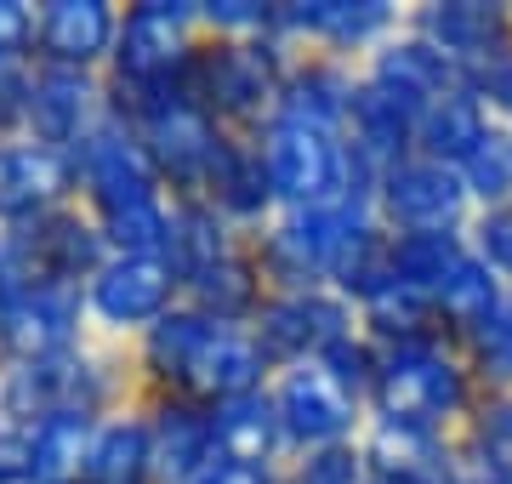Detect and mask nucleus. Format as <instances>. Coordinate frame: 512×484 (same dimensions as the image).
Instances as JSON below:
<instances>
[{
	"mask_svg": "<svg viewBox=\"0 0 512 484\" xmlns=\"http://www.w3.org/2000/svg\"><path fill=\"white\" fill-rule=\"evenodd\" d=\"M382 234L376 194H348L336 205H308V211H274V223L251 234V262L268 291H313L336 285L353 245Z\"/></svg>",
	"mask_w": 512,
	"mask_h": 484,
	"instance_id": "f257e3e1",
	"label": "nucleus"
},
{
	"mask_svg": "<svg viewBox=\"0 0 512 484\" xmlns=\"http://www.w3.org/2000/svg\"><path fill=\"white\" fill-rule=\"evenodd\" d=\"M478 393L484 388H478L461 342L433 336V342H410V348H382L370 410L416 422V428H433V433H461V422L478 405Z\"/></svg>",
	"mask_w": 512,
	"mask_h": 484,
	"instance_id": "f03ea898",
	"label": "nucleus"
},
{
	"mask_svg": "<svg viewBox=\"0 0 512 484\" xmlns=\"http://www.w3.org/2000/svg\"><path fill=\"white\" fill-rule=\"evenodd\" d=\"M296 57L268 40H205L188 75H194V103H200L217 126H234V137H256L279 114L285 75Z\"/></svg>",
	"mask_w": 512,
	"mask_h": 484,
	"instance_id": "7ed1b4c3",
	"label": "nucleus"
},
{
	"mask_svg": "<svg viewBox=\"0 0 512 484\" xmlns=\"http://www.w3.org/2000/svg\"><path fill=\"white\" fill-rule=\"evenodd\" d=\"M256 149H262L279 211H308V205L348 200V194H370L359 166H353L348 131L302 126V120H268L256 131Z\"/></svg>",
	"mask_w": 512,
	"mask_h": 484,
	"instance_id": "20e7f679",
	"label": "nucleus"
},
{
	"mask_svg": "<svg viewBox=\"0 0 512 484\" xmlns=\"http://www.w3.org/2000/svg\"><path fill=\"white\" fill-rule=\"evenodd\" d=\"M410 6L399 0H291L279 6L274 35L291 57H336L365 69V57H376L387 40L404 29Z\"/></svg>",
	"mask_w": 512,
	"mask_h": 484,
	"instance_id": "39448f33",
	"label": "nucleus"
},
{
	"mask_svg": "<svg viewBox=\"0 0 512 484\" xmlns=\"http://www.w3.org/2000/svg\"><path fill=\"white\" fill-rule=\"evenodd\" d=\"M268 399H274V410H279V428H285V450H291V456L353 445L370 422V405L359 393L342 388L319 359H313V365H285V371H274Z\"/></svg>",
	"mask_w": 512,
	"mask_h": 484,
	"instance_id": "423d86ee",
	"label": "nucleus"
},
{
	"mask_svg": "<svg viewBox=\"0 0 512 484\" xmlns=\"http://www.w3.org/2000/svg\"><path fill=\"white\" fill-rule=\"evenodd\" d=\"M376 217L393 240L399 234H467L478 205L456 166H439L427 154H404L376 183Z\"/></svg>",
	"mask_w": 512,
	"mask_h": 484,
	"instance_id": "0eeeda50",
	"label": "nucleus"
},
{
	"mask_svg": "<svg viewBox=\"0 0 512 484\" xmlns=\"http://www.w3.org/2000/svg\"><path fill=\"white\" fill-rule=\"evenodd\" d=\"M359 331V308L330 285L313 291H268L251 319V336L262 342V354L274 359V371L285 365H313V359L336 348L342 336Z\"/></svg>",
	"mask_w": 512,
	"mask_h": 484,
	"instance_id": "6e6552de",
	"label": "nucleus"
},
{
	"mask_svg": "<svg viewBox=\"0 0 512 484\" xmlns=\"http://www.w3.org/2000/svg\"><path fill=\"white\" fill-rule=\"evenodd\" d=\"M404 23L439 57H450L461 80L512 46V0H416Z\"/></svg>",
	"mask_w": 512,
	"mask_h": 484,
	"instance_id": "1a4fd4ad",
	"label": "nucleus"
},
{
	"mask_svg": "<svg viewBox=\"0 0 512 484\" xmlns=\"http://www.w3.org/2000/svg\"><path fill=\"white\" fill-rule=\"evenodd\" d=\"M177 268L165 257H120L114 251L92 274V314L109 319V331H154L177 308Z\"/></svg>",
	"mask_w": 512,
	"mask_h": 484,
	"instance_id": "9d476101",
	"label": "nucleus"
},
{
	"mask_svg": "<svg viewBox=\"0 0 512 484\" xmlns=\"http://www.w3.org/2000/svg\"><path fill=\"white\" fill-rule=\"evenodd\" d=\"M359 75L376 80V86H387V92H399L404 103H416L421 114L461 86V69L450 63V57L433 52V46H427L410 23H404V29L387 40L376 57H365V69H359Z\"/></svg>",
	"mask_w": 512,
	"mask_h": 484,
	"instance_id": "9b49d317",
	"label": "nucleus"
},
{
	"mask_svg": "<svg viewBox=\"0 0 512 484\" xmlns=\"http://www.w3.org/2000/svg\"><path fill=\"white\" fill-rule=\"evenodd\" d=\"M353 92H359V69H353V63H336V57H296L291 75H285V97H279L274 120L348 131Z\"/></svg>",
	"mask_w": 512,
	"mask_h": 484,
	"instance_id": "f8f14e48",
	"label": "nucleus"
},
{
	"mask_svg": "<svg viewBox=\"0 0 512 484\" xmlns=\"http://www.w3.org/2000/svg\"><path fill=\"white\" fill-rule=\"evenodd\" d=\"M359 450H365L370 473H450L461 462L456 433H433L399 416H376V410L359 433Z\"/></svg>",
	"mask_w": 512,
	"mask_h": 484,
	"instance_id": "ddd939ff",
	"label": "nucleus"
},
{
	"mask_svg": "<svg viewBox=\"0 0 512 484\" xmlns=\"http://www.w3.org/2000/svg\"><path fill=\"white\" fill-rule=\"evenodd\" d=\"M353 308H359V331H365L376 348H410V342L444 336L433 291H421V285L399 280V274H387V280L376 285L370 297H359Z\"/></svg>",
	"mask_w": 512,
	"mask_h": 484,
	"instance_id": "4468645a",
	"label": "nucleus"
},
{
	"mask_svg": "<svg viewBox=\"0 0 512 484\" xmlns=\"http://www.w3.org/2000/svg\"><path fill=\"white\" fill-rule=\"evenodd\" d=\"M211 428H217V456L228 462H251V467H285L291 450H285V428H279V410L262 393H245V399H228V405H211Z\"/></svg>",
	"mask_w": 512,
	"mask_h": 484,
	"instance_id": "2eb2a0df",
	"label": "nucleus"
},
{
	"mask_svg": "<svg viewBox=\"0 0 512 484\" xmlns=\"http://www.w3.org/2000/svg\"><path fill=\"white\" fill-rule=\"evenodd\" d=\"M495 131V120L484 114V103H478L467 86H456L450 97H439L433 109L421 114L416 126V154H427V160H439V166H467L478 149H484V137Z\"/></svg>",
	"mask_w": 512,
	"mask_h": 484,
	"instance_id": "dca6fc26",
	"label": "nucleus"
},
{
	"mask_svg": "<svg viewBox=\"0 0 512 484\" xmlns=\"http://www.w3.org/2000/svg\"><path fill=\"white\" fill-rule=\"evenodd\" d=\"M501 291L507 285L495 280L490 268L473 257V245H467V257L444 274L439 285H433V308H439V325L450 342H467V336L484 325V319L495 314V302H501Z\"/></svg>",
	"mask_w": 512,
	"mask_h": 484,
	"instance_id": "f3484780",
	"label": "nucleus"
},
{
	"mask_svg": "<svg viewBox=\"0 0 512 484\" xmlns=\"http://www.w3.org/2000/svg\"><path fill=\"white\" fill-rule=\"evenodd\" d=\"M120 40V18L103 6H52L40 18V46L57 63H97Z\"/></svg>",
	"mask_w": 512,
	"mask_h": 484,
	"instance_id": "a211bd4d",
	"label": "nucleus"
},
{
	"mask_svg": "<svg viewBox=\"0 0 512 484\" xmlns=\"http://www.w3.org/2000/svg\"><path fill=\"white\" fill-rule=\"evenodd\" d=\"M456 450L467 456L473 473H484V479L512 473V393H478L473 416H467L461 433H456Z\"/></svg>",
	"mask_w": 512,
	"mask_h": 484,
	"instance_id": "6ab92c4d",
	"label": "nucleus"
},
{
	"mask_svg": "<svg viewBox=\"0 0 512 484\" xmlns=\"http://www.w3.org/2000/svg\"><path fill=\"white\" fill-rule=\"evenodd\" d=\"M461 354H467V365H473L484 393H512V285L501 291L495 314L461 342Z\"/></svg>",
	"mask_w": 512,
	"mask_h": 484,
	"instance_id": "aec40b11",
	"label": "nucleus"
},
{
	"mask_svg": "<svg viewBox=\"0 0 512 484\" xmlns=\"http://www.w3.org/2000/svg\"><path fill=\"white\" fill-rule=\"evenodd\" d=\"M461 257H467V234H399L393 240V274L421 291H433Z\"/></svg>",
	"mask_w": 512,
	"mask_h": 484,
	"instance_id": "412c9836",
	"label": "nucleus"
},
{
	"mask_svg": "<svg viewBox=\"0 0 512 484\" xmlns=\"http://www.w3.org/2000/svg\"><path fill=\"white\" fill-rule=\"evenodd\" d=\"M461 183L473 194L478 211H495V205H512V131L495 126L484 137V149L461 166Z\"/></svg>",
	"mask_w": 512,
	"mask_h": 484,
	"instance_id": "4be33fe9",
	"label": "nucleus"
},
{
	"mask_svg": "<svg viewBox=\"0 0 512 484\" xmlns=\"http://www.w3.org/2000/svg\"><path fill=\"white\" fill-rule=\"evenodd\" d=\"M285 484H370V462L359 439L353 445H330V450H308L285 462Z\"/></svg>",
	"mask_w": 512,
	"mask_h": 484,
	"instance_id": "5701e85b",
	"label": "nucleus"
},
{
	"mask_svg": "<svg viewBox=\"0 0 512 484\" xmlns=\"http://www.w3.org/2000/svg\"><path fill=\"white\" fill-rule=\"evenodd\" d=\"M319 365H325V371L336 376V382H342L348 393H359V399L370 405V388H376V365H382V348H376L365 331H353V336H342L336 348H325V354H319Z\"/></svg>",
	"mask_w": 512,
	"mask_h": 484,
	"instance_id": "b1692460",
	"label": "nucleus"
},
{
	"mask_svg": "<svg viewBox=\"0 0 512 484\" xmlns=\"http://www.w3.org/2000/svg\"><path fill=\"white\" fill-rule=\"evenodd\" d=\"M467 245L473 257L490 268L501 285H512V205H495V211H478L467 223Z\"/></svg>",
	"mask_w": 512,
	"mask_h": 484,
	"instance_id": "393cba45",
	"label": "nucleus"
},
{
	"mask_svg": "<svg viewBox=\"0 0 512 484\" xmlns=\"http://www.w3.org/2000/svg\"><path fill=\"white\" fill-rule=\"evenodd\" d=\"M461 86H467V92L484 103V114H490L495 126L512 131V46H507V52H495L490 63H478V69L461 80Z\"/></svg>",
	"mask_w": 512,
	"mask_h": 484,
	"instance_id": "a878e982",
	"label": "nucleus"
},
{
	"mask_svg": "<svg viewBox=\"0 0 512 484\" xmlns=\"http://www.w3.org/2000/svg\"><path fill=\"white\" fill-rule=\"evenodd\" d=\"M188 484H285V467H251V462L217 456V462H205Z\"/></svg>",
	"mask_w": 512,
	"mask_h": 484,
	"instance_id": "bb28decb",
	"label": "nucleus"
},
{
	"mask_svg": "<svg viewBox=\"0 0 512 484\" xmlns=\"http://www.w3.org/2000/svg\"><path fill=\"white\" fill-rule=\"evenodd\" d=\"M484 484H512V473H501V479H484Z\"/></svg>",
	"mask_w": 512,
	"mask_h": 484,
	"instance_id": "cd10ccee",
	"label": "nucleus"
}]
</instances>
